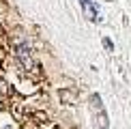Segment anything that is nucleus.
Instances as JSON below:
<instances>
[{"mask_svg": "<svg viewBox=\"0 0 131 129\" xmlns=\"http://www.w3.org/2000/svg\"><path fill=\"white\" fill-rule=\"evenodd\" d=\"M103 45H105V50H107V52H114V43H112L110 39H103Z\"/></svg>", "mask_w": 131, "mask_h": 129, "instance_id": "2", "label": "nucleus"}, {"mask_svg": "<svg viewBox=\"0 0 131 129\" xmlns=\"http://www.w3.org/2000/svg\"><path fill=\"white\" fill-rule=\"evenodd\" d=\"M80 7L82 11H84L86 15H88V19L90 22H99V9H97V4H95V0H80Z\"/></svg>", "mask_w": 131, "mask_h": 129, "instance_id": "1", "label": "nucleus"}]
</instances>
